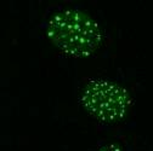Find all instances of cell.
<instances>
[{
    "mask_svg": "<svg viewBox=\"0 0 153 151\" xmlns=\"http://www.w3.org/2000/svg\"><path fill=\"white\" fill-rule=\"evenodd\" d=\"M45 33L57 48L74 57L92 54L103 41V33L96 20L76 7L52 11L45 21Z\"/></svg>",
    "mask_w": 153,
    "mask_h": 151,
    "instance_id": "cell-1",
    "label": "cell"
},
{
    "mask_svg": "<svg viewBox=\"0 0 153 151\" xmlns=\"http://www.w3.org/2000/svg\"><path fill=\"white\" fill-rule=\"evenodd\" d=\"M80 102L88 112L101 121L122 120L131 105L126 88L107 79H92L85 84L80 93Z\"/></svg>",
    "mask_w": 153,
    "mask_h": 151,
    "instance_id": "cell-2",
    "label": "cell"
},
{
    "mask_svg": "<svg viewBox=\"0 0 153 151\" xmlns=\"http://www.w3.org/2000/svg\"><path fill=\"white\" fill-rule=\"evenodd\" d=\"M95 151H123V147L118 143H108V144H105V145L100 146Z\"/></svg>",
    "mask_w": 153,
    "mask_h": 151,
    "instance_id": "cell-3",
    "label": "cell"
}]
</instances>
